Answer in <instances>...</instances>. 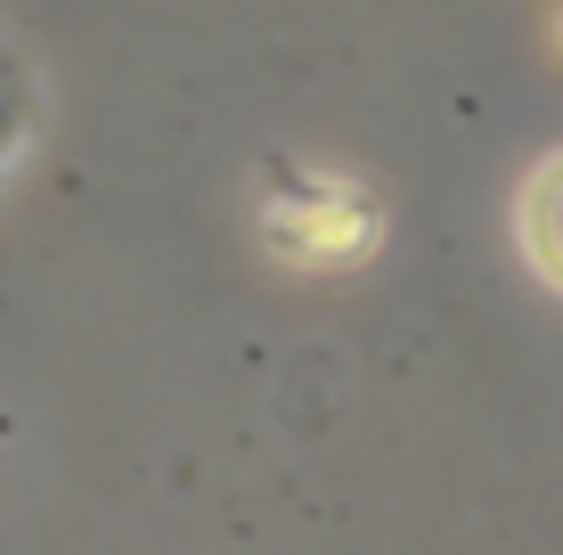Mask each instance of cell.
<instances>
[{
	"label": "cell",
	"mask_w": 563,
	"mask_h": 555,
	"mask_svg": "<svg viewBox=\"0 0 563 555\" xmlns=\"http://www.w3.org/2000/svg\"><path fill=\"white\" fill-rule=\"evenodd\" d=\"M522 245H531L539 278L563 286V156L531 171V188H522Z\"/></svg>",
	"instance_id": "cell-1"
},
{
	"label": "cell",
	"mask_w": 563,
	"mask_h": 555,
	"mask_svg": "<svg viewBox=\"0 0 563 555\" xmlns=\"http://www.w3.org/2000/svg\"><path fill=\"white\" fill-rule=\"evenodd\" d=\"M25 131H33V66L0 42V156L25 147Z\"/></svg>",
	"instance_id": "cell-2"
}]
</instances>
